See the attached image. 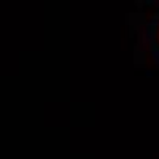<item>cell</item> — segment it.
Wrapping results in <instances>:
<instances>
[{"label":"cell","mask_w":159,"mask_h":159,"mask_svg":"<svg viewBox=\"0 0 159 159\" xmlns=\"http://www.w3.org/2000/svg\"><path fill=\"white\" fill-rule=\"evenodd\" d=\"M157 42H159V25H157Z\"/></svg>","instance_id":"6da1fadb"}]
</instances>
